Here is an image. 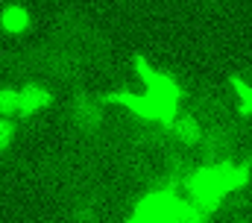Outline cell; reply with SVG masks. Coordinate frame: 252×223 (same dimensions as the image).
Returning a JSON list of instances; mask_svg holds the SVG:
<instances>
[{"mask_svg":"<svg viewBox=\"0 0 252 223\" xmlns=\"http://www.w3.org/2000/svg\"><path fill=\"white\" fill-rule=\"evenodd\" d=\"M12 138H15V123L12 120H0V153L12 144Z\"/></svg>","mask_w":252,"mask_h":223,"instance_id":"12","label":"cell"},{"mask_svg":"<svg viewBox=\"0 0 252 223\" xmlns=\"http://www.w3.org/2000/svg\"><path fill=\"white\" fill-rule=\"evenodd\" d=\"M232 88H235V94H238L241 114H244V117H252V85L244 82L241 76H232Z\"/></svg>","mask_w":252,"mask_h":223,"instance_id":"10","label":"cell"},{"mask_svg":"<svg viewBox=\"0 0 252 223\" xmlns=\"http://www.w3.org/2000/svg\"><path fill=\"white\" fill-rule=\"evenodd\" d=\"M50 103H53L50 91H44V88H38V85H24V88H21V117L47 109Z\"/></svg>","mask_w":252,"mask_h":223,"instance_id":"6","label":"cell"},{"mask_svg":"<svg viewBox=\"0 0 252 223\" xmlns=\"http://www.w3.org/2000/svg\"><path fill=\"white\" fill-rule=\"evenodd\" d=\"M179 203H182L179 188H170V185L156 188L138 200L126 223H179Z\"/></svg>","mask_w":252,"mask_h":223,"instance_id":"2","label":"cell"},{"mask_svg":"<svg viewBox=\"0 0 252 223\" xmlns=\"http://www.w3.org/2000/svg\"><path fill=\"white\" fill-rule=\"evenodd\" d=\"M106 103H115V106H124V109L135 112L147 120H158V123H167L170 117H176L179 112L161 106L158 100H153L150 94H132V91H112L106 94Z\"/></svg>","mask_w":252,"mask_h":223,"instance_id":"4","label":"cell"},{"mask_svg":"<svg viewBox=\"0 0 252 223\" xmlns=\"http://www.w3.org/2000/svg\"><path fill=\"white\" fill-rule=\"evenodd\" d=\"M173 138H179L182 144H193V141H199V126H196V120L188 117V114H176V117H170L167 123H161Z\"/></svg>","mask_w":252,"mask_h":223,"instance_id":"7","label":"cell"},{"mask_svg":"<svg viewBox=\"0 0 252 223\" xmlns=\"http://www.w3.org/2000/svg\"><path fill=\"white\" fill-rule=\"evenodd\" d=\"M0 24H3L6 33H24L30 27V15H27L24 6H6L3 15H0Z\"/></svg>","mask_w":252,"mask_h":223,"instance_id":"8","label":"cell"},{"mask_svg":"<svg viewBox=\"0 0 252 223\" xmlns=\"http://www.w3.org/2000/svg\"><path fill=\"white\" fill-rule=\"evenodd\" d=\"M252 170L250 165H211V167H196L190 170L188 176L182 179V188H185V200L190 206H196L202 215H214L220 200L238 188H244L250 182Z\"/></svg>","mask_w":252,"mask_h":223,"instance_id":"1","label":"cell"},{"mask_svg":"<svg viewBox=\"0 0 252 223\" xmlns=\"http://www.w3.org/2000/svg\"><path fill=\"white\" fill-rule=\"evenodd\" d=\"M179 223H208V215H202L196 206H190L188 200L182 197V203H179Z\"/></svg>","mask_w":252,"mask_h":223,"instance_id":"11","label":"cell"},{"mask_svg":"<svg viewBox=\"0 0 252 223\" xmlns=\"http://www.w3.org/2000/svg\"><path fill=\"white\" fill-rule=\"evenodd\" d=\"M135 71H138V76H141V82L147 85V94L153 97V100H158L161 106H167V109H176L179 112V103H182V88L167 76V74H161V71H156L147 59H141V56H135Z\"/></svg>","mask_w":252,"mask_h":223,"instance_id":"3","label":"cell"},{"mask_svg":"<svg viewBox=\"0 0 252 223\" xmlns=\"http://www.w3.org/2000/svg\"><path fill=\"white\" fill-rule=\"evenodd\" d=\"M0 114L21 117V88H0Z\"/></svg>","mask_w":252,"mask_h":223,"instance_id":"9","label":"cell"},{"mask_svg":"<svg viewBox=\"0 0 252 223\" xmlns=\"http://www.w3.org/2000/svg\"><path fill=\"white\" fill-rule=\"evenodd\" d=\"M103 106H106V97H100V94H79V97L73 100V117H76L82 126L94 129V126H100V120H103Z\"/></svg>","mask_w":252,"mask_h":223,"instance_id":"5","label":"cell"}]
</instances>
